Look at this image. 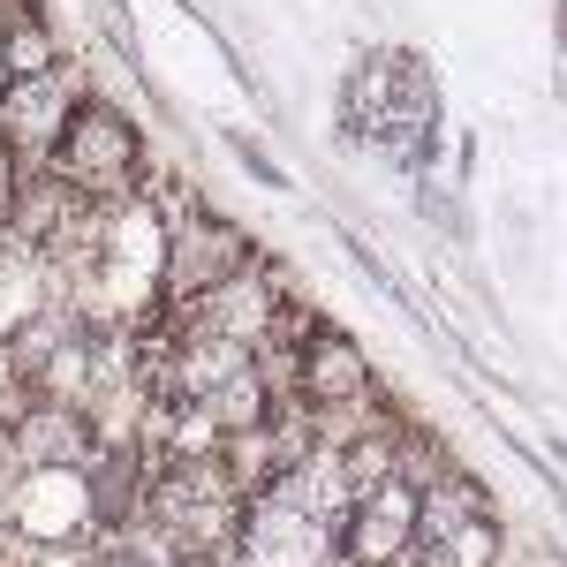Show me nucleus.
Returning a JSON list of instances; mask_svg holds the SVG:
<instances>
[{"label":"nucleus","mask_w":567,"mask_h":567,"mask_svg":"<svg viewBox=\"0 0 567 567\" xmlns=\"http://www.w3.org/2000/svg\"><path fill=\"white\" fill-rule=\"evenodd\" d=\"M296 288L272 272V265H250V272H235L227 288L213 296H197L189 310H175V333L182 341H235V349H258L265 333H272V310L288 303Z\"/></svg>","instance_id":"obj_3"},{"label":"nucleus","mask_w":567,"mask_h":567,"mask_svg":"<svg viewBox=\"0 0 567 567\" xmlns=\"http://www.w3.org/2000/svg\"><path fill=\"white\" fill-rule=\"evenodd\" d=\"M409 567H499V523L477 515V523L446 529V537H424L409 553Z\"/></svg>","instance_id":"obj_10"},{"label":"nucleus","mask_w":567,"mask_h":567,"mask_svg":"<svg viewBox=\"0 0 567 567\" xmlns=\"http://www.w3.org/2000/svg\"><path fill=\"white\" fill-rule=\"evenodd\" d=\"M243 567H333V529L310 523V515H288L272 499H250L243 507V537H235Z\"/></svg>","instance_id":"obj_7"},{"label":"nucleus","mask_w":567,"mask_h":567,"mask_svg":"<svg viewBox=\"0 0 567 567\" xmlns=\"http://www.w3.org/2000/svg\"><path fill=\"white\" fill-rule=\"evenodd\" d=\"M16 189H23V159L0 144V227H8V213H16Z\"/></svg>","instance_id":"obj_11"},{"label":"nucleus","mask_w":567,"mask_h":567,"mask_svg":"<svg viewBox=\"0 0 567 567\" xmlns=\"http://www.w3.org/2000/svg\"><path fill=\"white\" fill-rule=\"evenodd\" d=\"M76 106H84V91L69 69H53V76H16V84L0 91V144L23 159V167H45L53 152H61V130L76 122Z\"/></svg>","instance_id":"obj_4"},{"label":"nucleus","mask_w":567,"mask_h":567,"mask_svg":"<svg viewBox=\"0 0 567 567\" xmlns=\"http://www.w3.org/2000/svg\"><path fill=\"white\" fill-rule=\"evenodd\" d=\"M250 265H258L250 235L197 205L189 219L159 227V303H167V310H189L197 296L227 288V280H235V272H250Z\"/></svg>","instance_id":"obj_2"},{"label":"nucleus","mask_w":567,"mask_h":567,"mask_svg":"<svg viewBox=\"0 0 567 567\" xmlns=\"http://www.w3.org/2000/svg\"><path fill=\"white\" fill-rule=\"evenodd\" d=\"M0 45H8V76H53L61 69V39L45 31L39 8H8L0 16Z\"/></svg>","instance_id":"obj_9"},{"label":"nucleus","mask_w":567,"mask_h":567,"mask_svg":"<svg viewBox=\"0 0 567 567\" xmlns=\"http://www.w3.org/2000/svg\"><path fill=\"white\" fill-rule=\"evenodd\" d=\"M45 167H53V182H61L69 197H84V205H130L136 189L152 182L136 122L122 106H106V99H84V106H76V122L61 130V152H53Z\"/></svg>","instance_id":"obj_1"},{"label":"nucleus","mask_w":567,"mask_h":567,"mask_svg":"<svg viewBox=\"0 0 567 567\" xmlns=\"http://www.w3.org/2000/svg\"><path fill=\"white\" fill-rule=\"evenodd\" d=\"M333 545H341V560L355 567H401L416 553V484H379V492H363L355 499V515L333 529Z\"/></svg>","instance_id":"obj_6"},{"label":"nucleus","mask_w":567,"mask_h":567,"mask_svg":"<svg viewBox=\"0 0 567 567\" xmlns=\"http://www.w3.org/2000/svg\"><path fill=\"white\" fill-rule=\"evenodd\" d=\"M379 379H371V355L355 349L349 333H333V326H318L303 349V409H355V401H371Z\"/></svg>","instance_id":"obj_8"},{"label":"nucleus","mask_w":567,"mask_h":567,"mask_svg":"<svg viewBox=\"0 0 567 567\" xmlns=\"http://www.w3.org/2000/svg\"><path fill=\"white\" fill-rule=\"evenodd\" d=\"M0 439H8V454H16L23 477H76V470H91V454H99L91 416L69 409V401H23Z\"/></svg>","instance_id":"obj_5"},{"label":"nucleus","mask_w":567,"mask_h":567,"mask_svg":"<svg viewBox=\"0 0 567 567\" xmlns=\"http://www.w3.org/2000/svg\"><path fill=\"white\" fill-rule=\"evenodd\" d=\"M8 84H16V76H8V45H0V91H8Z\"/></svg>","instance_id":"obj_12"}]
</instances>
